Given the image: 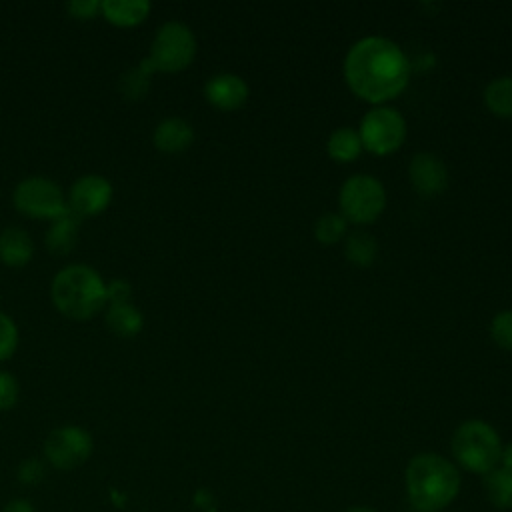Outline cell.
<instances>
[{"label": "cell", "instance_id": "4", "mask_svg": "<svg viewBox=\"0 0 512 512\" xmlns=\"http://www.w3.org/2000/svg\"><path fill=\"white\" fill-rule=\"evenodd\" d=\"M452 454L470 472L486 474L502 458L498 432L484 420H466L452 434Z\"/></svg>", "mask_w": 512, "mask_h": 512}, {"label": "cell", "instance_id": "30", "mask_svg": "<svg viewBox=\"0 0 512 512\" xmlns=\"http://www.w3.org/2000/svg\"><path fill=\"white\" fill-rule=\"evenodd\" d=\"M4 512H34V508L28 500H12Z\"/></svg>", "mask_w": 512, "mask_h": 512}, {"label": "cell", "instance_id": "16", "mask_svg": "<svg viewBox=\"0 0 512 512\" xmlns=\"http://www.w3.org/2000/svg\"><path fill=\"white\" fill-rule=\"evenodd\" d=\"M78 218L80 216L68 208L60 218L54 220V224L46 232V246L50 248V252L66 254L74 246L80 222Z\"/></svg>", "mask_w": 512, "mask_h": 512}, {"label": "cell", "instance_id": "14", "mask_svg": "<svg viewBox=\"0 0 512 512\" xmlns=\"http://www.w3.org/2000/svg\"><path fill=\"white\" fill-rule=\"evenodd\" d=\"M34 252L32 238L26 230L10 226L0 234V258L8 266H24L30 262Z\"/></svg>", "mask_w": 512, "mask_h": 512}, {"label": "cell", "instance_id": "21", "mask_svg": "<svg viewBox=\"0 0 512 512\" xmlns=\"http://www.w3.org/2000/svg\"><path fill=\"white\" fill-rule=\"evenodd\" d=\"M378 242L368 232H352L344 242V256L356 266H370L376 260Z\"/></svg>", "mask_w": 512, "mask_h": 512}, {"label": "cell", "instance_id": "19", "mask_svg": "<svg viewBox=\"0 0 512 512\" xmlns=\"http://www.w3.org/2000/svg\"><path fill=\"white\" fill-rule=\"evenodd\" d=\"M326 150H328V154L336 162H350V160H354L360 154V150H362V140H360L358 130H354L350 126L336 128L328 136Z\"/></svg>", "mask_w": 512, "mask_h": 512}, {"label": "cell", "instance_id": "20", "mask_svg": "<svg viewBox=\"0 0 512 512\" xmlns=\"http://www.w3.org/2000/svg\"><path fill=\"white\" fill-rule=\"evenodd\" d=\"M484 490L496 508H512V472L494 468L484 474Z\"/></svg>", "mask_w": 512, "mask_h": 512}, {"label": "cell", "instance_id": "11", "mask_svg": "<svg viewBox=\"0 0 512 512\" xmlns=\"http://www.w3.org/2000/svg\"><path fill=\"white\" fill-rule=\"evenodd\" d=\"M408 176L412 186L422 196L442 194L448 186V170L442 158L432 152H418L408 166Z\"/></svg>", "mask_w": 512, "mask_h": 512}, {"label": "cell", "instance_id": "31", "mask_svg": "<svg viewBox=\"0 0 512 512\" xmlns=\"http://www.w3.org/2000/svg\"><path fill=\"white\" fill-rule=\"evenodd\" d=\"M500 462H502V468H506L508 472H512V442H510L506 448H502V458H500Z\"/></svg>", "mask_w": 512, "mask_h": 512}, {"label": "cell", "instance_id": "15", "mask_svg": "<svg viewBox=\"0 0 512 512\" xmlns=\"http://www.w3.org/2000/svg\"><path fill=\"white\" fill-rule=\"evenodd\" d=\"M100 10H102L104 18L116 26H136L148 16L150 2H146V0H104V2H100Z\"/></svg>", "mask_w": 512, "mask_h": 512}, {"label": "cell", "instance_id": "9", "mask_svg": "<svg viewBox=\"0 0 512 512\" xmlns=\"http://www.w3.org/2000/svg\"><path fill=\"white\" fill-rule=\"evenodd\" d=\"M92 436L80 426H60L44 442V456L58 470H74L92 454Z\"/></svg>", "mask_w": 512, "mask_h": 512}, {"label": "cell", "instance_id": "7", "mask_svg": "<svg viewBox=\"0 0 512 512\" xmlns=\"http://www.w3.org/2000/svg\"><path fill=\"white\" fill-rule=\"evenodd\" d=\"M358 134L362 148L384 156L402 146L406 138V120L396 108L374 106L364 114Z\"/></svg>", "mask_w": 512, "mask_h": 512}, {"label": "cell", "instance_id": "8", "mask_svg": "<svg viewBox=\"0 0 512 512\" xmlns=\"http://www.w3.org/2000/svg\"><path fill=\"white\" fill-rule=\"evenodd\" d=\"M14 206L30 218H60L68 206L58 184L48 178L32 176L14 188Z\"/></svg>", "mask_w": 512, "mask_h": 512}, {"label": "cell", "instance_id": "26", "mask_svg": "<svg viewBox=\"0 0 512 512\" xmlns=\"http://www.w3.org/2000/svg\"><path fill=\"white\" fill-rule=\"evenodd\" d=\"M18 400V382L12 374L0 370V410H8Z\"/></svg>", "mask_w": 512, "mask_h": 512}, {"label": "cell", "instance_id": "23", "mask_svg": "<svg viewBox=\"0 0 512 512\" xmlns=\"http://www.w3.org/2000/svg\"><path fill=\"white\" fill-rule=\"evenodd\" d=\"M150 76H152V68L142 60L140 66L128 70L122 80H120V88L124 92L126 98H140L146 94L148 84H150Z\"/></svg>", "mask_w": 512, "mask_h": 512}, {"label": "cell", "instance_id": "3", "mask_svg": "<svg viewBox=\"0 0 512 512\" xmlns=\"http://www.w3.org/2000/svg\"><path fill=\"white\" fill-rule=\"evenodd\" d=\"M52 300L64 316L88 320L106 304V284L94 268L70 264L54 276Z\"/></svg>", "mask_w": 512, "mask_h": 512}, {"label": "cell", "instance_id": "24", "mask_svg": "<svg viewBox=\"0 0 512 512\" xmlns=\"http://www.w3.org/2000/svg\"><path fill=\"white\" fill-rule=\"evenodd\" d=\"M490 336L500 348L512 350V310H502L492 318Z\"/></svg>", "mask_w": 512, "mask_h": 512}, {"label": "cell", "instance_id": "5", "mask_svg": "<svg viewBox=\"0 0 512 512\" xmlns=\"http://www.w3.org/2000/svg\"><path fill=\"white\" fill-rule=\"evenodd\" d=\"M196 54V38L182 22H166L158 28L148 58L144 62L152 72H178L184 70Z\"/></svg>", "mask_w": 512, "mask_h": 512}, {"label": "cell", "instance_id": "6", "mask_svg": "<svg viewBox=\"0 0 512 512\" xmlns=\"http://www.w3.org/2000/svg\"><path fill=\"white\" fill-rule=\"evenodd\" d=\"M338 204L346 222L368 224L382 214L386 192L378 178L370 174H354L340 186Z\"/></svg>", "mask_w": 512, "mask_h": 512}, {"label": "cell", "instance_id": "28", "mask_svg": "<svg viewBox=\"0 0 512 512\" xmlns=\"http://www.w3.org/2000/svg\"><path fill=\"white\" fill-rule=\"evenodd\" d=\"M100 10V2L96 0H72L68 4V12L76 18H92Z\"/></svg>", "mask_w": 512, "mask_h": 512}, {"label": "cell", "instance_id": "1", "mask_svg": "<svg viewBox=\"0 0 512 512\" xmlns=\"http://www.w3.org/2000/svg\"><path fill=\"white\" fill-rule=\"evenodd\" d=\"M344 78L358 98L384 104L408 86L410 64L396 42L372 34L350 46L344 58Z\"/></svg>", "mask_w": 512, "mask_h": 512}, {"label": "cell", "instance_id": "17", "mask_svg": "<svg viewBox=\"0 0 512 512\" xmlns=\"http://www.w3.org/2000/svg\"><path fill=\"white\" fill-rule=\"evenodd\" d=\"M106 324L114 334H118L122 338H130L142 330L144 318H142L140 310L136 306H132L130 302L112 304V306H108V312H106Z\"/></svg>", "mask_w": 512, "mask_h": 512}, {"label": "cell", "instance_id": "25", "mask_svg": "<svg viewBox=\"0 0 512 512\" xmlns=\"http://www.w3.org/2000/svg\"><path fill=\"white\" fill-rule=\"evenodd\" d=\"M18 346V328L10 316L0 312V362L10 358Z\"/></svg>", "mask_w": 512, "mask_h": 512}, {"label": "cell", "instance_id": "2", "mask_svg": "<svg viewBox=\"0 0 512 512\" xmlns=\"http://www.w3.org/2000/svg\"><path fill=\"white\" fill-rule=\"evenodd\" d=\"M406 490L414 508L440 512L460 490L456 466L434 452L416 454L406 466Z\"/></svg>", "mask_w": 512, "mask_h": 512}, {"label": "cell", "instance_id": "12", "mask_svg": "<svg viewBox=\"0 0 512 512\" xmlns=\"http://www.w3.org/2000/svg\"><path fill=\"white\" fill-rule=\"evenodd\" d=\"M248 84L232 72H220L208 78L204 94L208 102L220 110H236L248 100Z\"/></svg>", "mask_w": 512, "mask_h": 512}, {"label": "cell", "instance_id": "13", "mask_svg": "<svg viewBox=\"0 0 512 512\" xmlns=\"http://www.w3.org/2000/svg\"><path fill=\"white\" fill-rule=\"evenodd\" d=\"M194 140L192 124L184 118L170 116L162 120L154 130V144L162 152H180L186 150Z\"/></svg>", "mask_w": 512, "mask_h": 512}, {"label": "cell", "instance_id": "29", "mask_svg": "<svg viewBox=\"0 0 512 512\" xmlns=\"http://www.w3.org/2000/svg\"><path fill=\"white\" fill-rule=\"evenodd\" d=\"M42 476V466L38 460H26L20 468V478L24 482H36Z\"/></svg>", "mask_w": 512, "mask_h": 512}, {"label": "cell", "instance_id": "27", "mask_svg": "<svg viewBox=\"0 0 512 512\" xmlns=\"http://www.w3.org/2000/svg\"><path fill=\"white\" fill-rule=\"evenodd\" d=\"M132 296V288L126 280H112L110 284H106V302L112 304H126L130 302Z\"/></svg>", "mask_w": 512, "mask_h": 512}, {"label": "cell", "instance_id": "22", "mask_svg": "<svg viewBox=\"0 0 512 512\" xmlns=\"http://www.w3.org/2000/svg\"><path fill=\"white\" fill-rule=\"evenodd\" d=\"M346 232V218L338 212H324L314 222V236L320 244H334Z\"/></svg>", "mask_w": 512, "mask_h": 512}, {"label": "cell", "instance_id": "10", "mask_svg": "<svg viewBox=\"0 0 512 512\" xmlns=\"http://www.w3.org/2000/svg\"><path fill=\"white\" fill-rule=\"evenodd\" d=\"M112 200V184L96 174L78 178L70 188V210L78 216H94L108 208Z\"/></svg>", "mask_w": 512, "mask_h": 512}, {"label": "cell", "instance_id": "32", "mask_svg": "<svg viewBox=\"0 0 512 512\" xmlns=\"http://www.w3.org/2000/svg\"><path fill=\"white\" fill-rule=\"evenodd\" d=\"M344 512H376V510L366 508V506H350V508H346Z\"/></svg>", "mask_w": 512, "mask_h": 512}, {"label": "cell", "instance_id": "18", "mask_svg": "<svg viewBox=\"0 0 512 512\" xmlns=\"http://www.w3.org/2000/svg\"><path fill=\"white\" fill-rule=\"evenodd\" d=\"M482 98L492 114L500 118H512V76H498L490 80Z\"/></svg>", "mask_w": 512, "mask_h": 512}]
</instances>
